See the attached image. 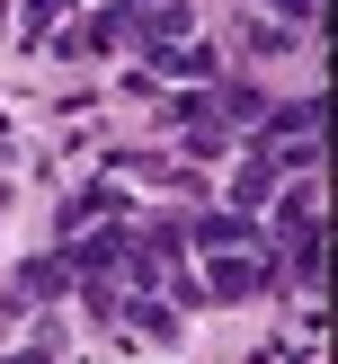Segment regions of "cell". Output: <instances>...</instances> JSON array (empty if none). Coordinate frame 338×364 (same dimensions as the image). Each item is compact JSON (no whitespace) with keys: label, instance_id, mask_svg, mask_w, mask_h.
Masks as SVG:
<instances>
[{"label":"cell","instance_id":"1","mask_svg":"<svg viewBox=\"0 0 338 364\" xmlns=\"http://www.w3.org/2000/svg\"><path fill=\"white\" fill-rule=\"evenodd\" d=\"M285 9H312V0H285Z\"/></svg>","mask_w":338,"mask_h":364}]
</instances>
